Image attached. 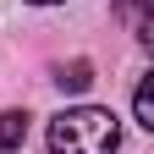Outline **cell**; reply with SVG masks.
<instances>
[{"label": "cell", "instance_id": "obj_1", "mask_svg": "<svg viewBox=\"0 0 154 154\" xmlns=\"http://www.w3.org/2000/svg\"><path fill=\"white\" fill-rule=\"evenodd\" d=\"M116 149H121V121L99 105H77L50 121V154H116Z\"/></svg>", "mask_w": 154, "mask_h": 154}, {"label": "cell", "instance_id": "obj_2", "mask_svg": "<svg viewBox=\"0 0 154 154\" xmlns=\"http://www.w3.org/2000/svg\"><path fill=\"white\" fill-rule=\"evenodd\" d=\"M55 83H61L66 94H88V83H94V61H66L61 72H55Z\"/></svg>", "mask_w": 154, "mask_h": 154}, {"label": "cell", "instance_id": "obj_3", "mask_svg": "<svg viewBox=\"0 0 154 154\" xmlns=\"http://www.w3.org/2000/svg\"><path fill=\"white\" fill-rule=\"evenodd\" d=\"M132 116H138L143 132H154V77H138V88H132Z\"/></svg>", "mask_w": 154, "mask_h": 154}, {"label": "cell", "instance_id": "obj_4", "mask_svg": "<svg viewBox=\"0 0 154 154\" xmlns=\"http://www.w3.org/2000/svg\"><path fill=\"white\" fill-rule=\"evenodd\" d=\"M22 138H28V116L22 110H0V154H11Z\"/></svg>", "mask_w": 154, "mask_h": 154}, {"label": "cell", "instance_id": "obj_5", "mask_svg": "<svg viewBox=\"0 0 154 154\" xmlns=\"http://www.w3.org/2000/svg\"><path fill=\"white\" fill-rule=\"evenodd\" d=\"M116 11H121V17H143V0H121Z\"/></svg>", "mask_w": 154, "mask_h": 154}, {"label": "cell", "instance_id": "obj_6", "mask_svg": "<svg viewBox=\"0 0 154 154\" xmlns=\"http://www.w3.org/2000/svg\"><path fill=\"white\" fill-rule=\"evenodd\" d=\"M28 6H61V0H28Z\"/></svg>", "mask_w": 154, "mask_h": 154}]
</instances>
